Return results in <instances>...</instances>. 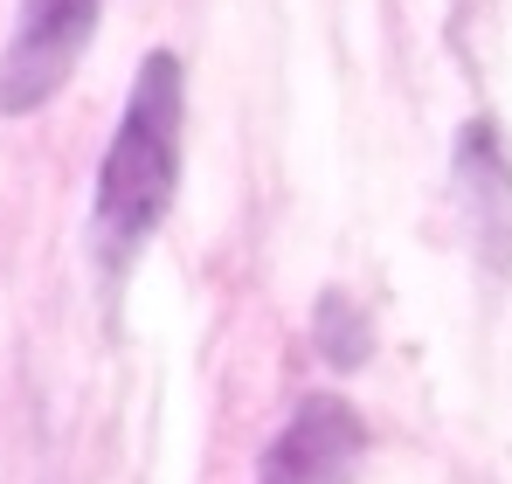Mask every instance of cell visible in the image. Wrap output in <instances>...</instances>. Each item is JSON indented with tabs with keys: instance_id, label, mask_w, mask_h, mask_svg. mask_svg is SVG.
I'll list each match as a JSON object with an SVG mask.
<instances>
[{
	"instance_id": "6da1fadb",
	"label": "cell",
	"mask_w": 512,
	"mask_h": 484,
	"mask_svg": "<svg viewBox=\"0 0 512 484\" xmlns=\"http://www.w3.org/2000/svg\"><path fill=\"white\" fill-rule=\"evenodd\" d=\"M180 125H187V70L173 49H153L132 77L125 118L97 166V201H90V236L97 256L118 270L139 242L160 229L180 187Z\"/></svg>"
},
{
	"instance_id": "7a4b0ae2",
	"label": "cell",
	"mask_w": 512,
	"mask_h": 484,
	"mask_svg": "<svg viewBox=\"0 0 512 484\" xmlns=\"http://www.w3.org/2000/svg\"><path fill=\"white\" fill-rule=\"evenodd\" d=\"M97 7L104 0H21L7 56H0V111L7 118L42 111L70 83V70L84 63L90 35H97Z\"/></svg>"
},
{
	"instance_id": "3957f363",
	"label": "cell",
	"mask_w": 512,
	"mask_h": 484,
	"mask_svg": "<svg viewBox=\"0 0 512 484\" xmlns=\"http://www.w3.org/2000/svg\"><path fill=\"white\" fill-rule=\"evenodd\" d=\"M367 464V422L346 395H305L277 443L263 450L256 484H353Z\"/></svg>"
},
{
	"instance_id": "277c9868",
	"label": "cell",
	"mask_w": 512,
	"mask_h": 484,
	"mask_svg": "<svg viewBox=\"0 0 512 484\" xmlns=\"http://www.w3.org/2000/svg\"><path fill=\"white\" fill-rule=\"evenodd\" d=\"M457 194L471 215V242L492 270L512 263V146L492 118H471L457 132Z\"/></svg>"
},
{
	"instance_id": "5b68a950",
	"label": "cell",
	"mask_w": 512,
	"mask_h": 484,
	"mask_svg": "<svg viewBox=\"0 0 512 484\" xmlns=\"http://www.w3.org/2000/svg\"><path fill=\"white\" fill-rule=\"evenodd\" d=\"M312 325H319V346H326V360H333V367H360V360H367V319H353L346 291H326Z\"/></svg>"
}]
</instances>
